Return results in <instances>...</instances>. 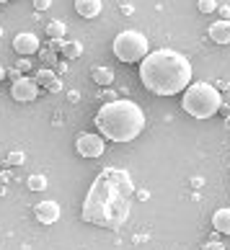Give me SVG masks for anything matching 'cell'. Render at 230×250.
<instances>
[{
	"mask_svg": "<svg viewBox=\"0 0 230 250\" xmlns=\"http://www.w3.org/2000/svg\"><path fill=\"white\" fill-rule=\"evenodd\" d=\"M135 193V183L127 170L106 168L96 175L83 201L80 217L88 225L119 229L130 217V199Z\"/></svg>",
	"mask_w": 230,
	"mask_h": 250,
	"instance_id": "cell-1",
	"label": "cell"
},
{
	"mask_svg": "<svg viewBox=\"0 0 230 250\" xmlns=\"http://www.w3.org/2000/svg\"><path fill=\"white\" fill-rule=\"evenodd\" d=\"M191 62L186 54L176 49H155L140 60V80L155 96H176L184 93L191 83Z\"/></svg>",
	"mask_w": 230,
	"mask_h": 250,
	"instance_id": "cell-2",
	"label": "cell"
},
{
	"mask_svg": "<svg viewBox=\"0 0 230 250\" xmlns=\"http://www.w3.org/2000/svg\"><path fill=\"white\" fill-rule=\"evenodd\" d=\"M93 124L109 142H132L140 137L148 122H145V111L135 101L114 98L98 108Z\"/></svg>",
	"mask_w": 230,
	"mask_h": 250,
	"instance_id": "cell-3",
	"label": "cell"
},
{
	"mask_svg": "<svg viewBox=\"0 0 230 250\" xmlns=\"http://www.w3.org/2000/svg\"><path fill=\"white\" fill-rule=\"evenodd\" d=\"M181 108L194 119H209L223 108V96L209 83H189L186 90H184Z\"/></svg>",
	"mask_w": 230,
	"mask_h": 250,
	"instance_id": "cell-4",
	"label": "cell"
},
{
	"mask_svg": "<svg viewBox=\"0 0 230 250\" xmlns=\"http://www.w3.org/2000/svg\"><path fill=\"white\" fill-rule=\"evenodd\" d=\"M150 49V42L142 31H135V29H127V31H119L112 42V52L119 62H140Z\"/></svg>",
	"mask_w": 230,
	"mask_h": 250,
	"instance_id": "cell-5",
	"label": "cell"
},
{
	"mask_svg": "<svg viewBox=\"0 0 230 250\" xmlns=\"http://www.w3.org/2000/svg\"><path fill=\"white\" fill-rule=\"evenodd\" d=\"M11 96H13V101H18V104H31V101L39 98V83H36L34 78L21 75L11 85Z\"/></svg>",
	"mask_w": 230,
	"mask_h": 250,
	"instance_id": "cell-6",
	"label": "cell"
},
{
	"mask_svg": "<svg viewBox=\"0 0 230 250\" xmlns=\"http://www.w3.org/2000/svg\"><path fill=\"white\" fill-rule=\"evenodd\" d=\"M75 150L80 157H101L106 150V140L101 134H78Z\"/></svg>",
	"mask_w": 230,
	"mask_h": 250,
	"instance_id": "cell-7",
	"label": "cell"
},
{
	"mask_svg": "<svg viewBox=\"0 0 230 250\" xmlns=\"http://www.w3.org/2000/svg\"><path fill=\"white\" fill-rule=\"evenodd\" d=\"M13 49L21 54V57H31V54H36L42 47H39V39H36V34L21 31V34L13 36Z\"/></svg>",
	"mask_w": 230,
	"mask_h": 250,
	"instance_id": "cell-8",
	"label": "cell"
},
{
	"mask_svg": "<svg viewBox=\"0 0 230 250\" xmlns=\"http://www.w3.org/2000/svg\"><path fill=\"white\" fill-rule=\"evenodd\" d=\"M34 217L42 222V225H54L60 217H62V209L57 201H39L34 207Z\"/></svg>",
	"mask_w": 230,
	"mask_h": 250,
	"instance_id": "cell-9",
	"label": "cell"
},
{
	"mask_svg": "<svg viewBox=\"0 0 230 250\" xmlns=\"http://www.w3.org/2000/svg\"><path fill=\"white\" fill-rule=\"evenodd\" d=\"M209 39H212L215 44H230V21L228 18H223V21H215L212 26H209Z\"/></svg>",
	"mask_w": 230,
	"mask_h": 250,
	"instance_id": "cell-10",
	"label": "cell"
},
{
	"mask_svg": "<svg viewBox=\"0 0 230 250\" xmlns=\"http://www.w3.org/2000/svg\"><path fill=\"white\" fill-rule=\"evenodd\" d=\"M101 8H104L101 0H75V13L83 18H96L101 13Z\"/></svg>",
	"mask_w": 230,
	"mask_h": 250,
	"instance_id": "cell-11",
	"label": "cell"
},
{
	"mask_svg": "<svg viewBox=\"0 0 230 250\" xmlns=\"http://www.w3.org/2000/svg\"><path fill=\"white\" fill-rule=\"evenodd\" d=\"M212 227L217 229L220 235H230V207L215 211L212 214Z\"/></svg>",
	"mask_w": 230,
	"mask_h": 250,
	"instance_id": "cell-12",
	"label": "cell"
},
{
	"mask_svg": "<svg viewBox=\"0 0 230 250\" xmlns=\"http://www.w3.org/2000/svg\"><path fill=\"white\" fill-rule=\"evenodd\" d=\"M91 78H93L96 85L109 88L114 83V70L112 67H93V70H91Z\"/></svg>",
	"mask_w": 230,
	"mask_h": 250,
	"instance_id": "cell-13",
	"label": "cell"
},
{
	"mask_svg": "<svg viewBox=\"0 0 230 250\" xmlns=\"http://www.w3.org/2000/svg\"><path fill=\"white\" fill-rule=\"evenodd\" d=\"M60 52H62V57H68V60H78L80 54H83V44L80 42H65V39H62L60 42Z\"/></svg>",
	"mask_w": 230,
	"mask_h": 250,
	"instance_id": "cell-14",
	"label": "cell"
},
{
	"mask_svg": "<svg viewBox=\"0 0 230 250\" xmlns=\"http://www.w3.org/2000/svg\"><path fill=\"white\" fill-rule=\"evenodd\" d=\"M65 34H68L65 21H49L47 23V36L49 39H65Z\"/></svg>",
	"mask_w": 230,
	"mask_h": 250,
	"instance_id": "cell-15",
	"label": "cell"
},
{
	"mask_svg": "<svg viewBox=\"0 0 230 250\" xmlns=\"http://www.w3.org/2000/svg\"><path fill=\"white\" fill-rule=\"evenodd\" d=\"M34 80H36V83H39V85H42V88H49V85H52V83H54V80H57V75H54V72H52V70H47V67H42L39 72H36V78H34Z\"/></svg>",
	"mask_w": 230,
	"mask_h": 250,
	"instance_id": "cell-16",
	"label": "cell"
},
{
	"mask_svg": "<svg viewBox=\"0 0 230 250\" xmlns=\"http://www.w3.org/2000/svg\"><path fill=\"white\" fill-rule=\"evenodd\" d=\"M26 186H29V191H44L47 188V178H44V175H29Z\"/></svg>",
	"mask_w": 230,
	"mask_h": 250,
	"instance_id": "cell-17",
	"label": "cell"
},
{
	"mask_svg": "<svg viewBox=\"0 0 230 250\" xmlns=\"http://www.w3.org/2000/svg\"><path fill=\"white\" fill-rule=\"evenodd\" d=\"M197 8H199V13H215L217 11V3H215V0H199Z\"/></svg>",
	"mask_w": 230,
	"mask_h": 250,
	"instance_id": "cell-18",
	"label": "cell"
},
{
	"mask_svg": "<svg viewBox=\"0 0 230 250\" xmlns=\"http://www.w3.org/2000/svg\"><path fill=\"white\" fill-rule=\"evenodd\" d=\"M23 160H26L23 152H11L5 157V165H13V168H16V165H23Z\"/></svg>",
	"mask_w": 230,
	"mask_h": 250,
	"instance_id": "cell-19",
	"label": "cell"
},
{
	"mask_svg": "<svg viewBox=\"0 0 230 250\" xmlns=\"http://www.w3.org/2000/svg\"><path fill=\"white\" fill-rule=\"evenodd\" d=\"M16 67H18V70H21V72H29V70L34 67V62H31L29 57H21V60H18V62H16Z\"/></svg>",
	"mask_w": 230,
	"mask_h": 250,
	"instance_id": "cell-20",
	"label": "cell"
},
{
	"mask_svg": "<svg viewBox=\"0 0 230 250\" xmlns=\"http://www.w3.org/2000/svg\"><path fill=\"white\" fill-rule=\"evenodd\" d=\"M49 5H52V0H34V8H36V11H47Z\"/></svg>",
	"mask_w": 230,
	"mask_h": 250,
	"instance_id": "cell-21",
	"label": "cell"
},
{
	"mask_svg": "<svg viewBox=\"0 0 230 250\" xmlns=\"http://www.w3.org/2000/svg\"><path fill=\"white\" fill-rule=\"evenodd\" d=\"M47 90H49V93H60V90H62V80L57 78V80H54V83H52V85H49Z\"/></svg>",
	"mask_w": 230,
	"mask_h": 250,
	"instance_id": "cell-22",
	"label": "cell"
},
{
	"mask_svg": "<svg viewBox=\"0 0 230 250\" xmlns=\"http://www.w3.org/2000/svg\"><path fill=\"white\" fill-rule=\"evenodd\" d=\"M42 52V60H47V62H54V52H47V49H39Z\"/></svg>",
	"mask_w": 230,
	"mask_h": 250,
	"instance_id": "cell-23",
	"label": "cell"
},
{
	"mask_svg": "<svg viewBox=\"0 0 230 250\" xmlns=\"http://www.w3.org/2000/svg\"><path fill=\"white\" fill-rule=\"evenodd\" d=\"M217 11L223 18H230V5H217Z\"/></svg>",
	"mask_w": 230,
	"mask_h": 250,
	"instance_id": "cell-24",
	"label": "cell"
},
{
	"mask_svg": "<svg viewBox=\"0 0 230 250\" xmlns=\"http://www.w3.org/2000/svg\"><path fill=\"white\" fill-rule=\"evenodd\" d=\"M5 75H8V78H11V80L16 83L18 78H21V70H18V67H16V70H11V72H5Z\"/></svg>",
	"mask_w": 230,
	"mask_h": 250,
	"instance_id": "cell-25",
	"label": "cell"
},
{
	"mask_svg": "<svg viewBox=\"0 0 230 250\" xmlns=\"http://www.w3.org/2000/svg\"><path fill=\"white\" fill-rule=\"evenodd\" d=\"M205 250H225L223 245H220V243H207V248Z\"/></svg>",
	"mask_w": 230,
	"mask_h": 250,
	"instance_id": "cell-26",
	"label": "cell"
},
{
	"mask_svg": "<svg viewBox=\"0 0 230 250\" xmlns=\"http://www.w3.org/2000/svg\"><path fill=\"white\" fill-rule=\"evenodd\" d=\"M5 183H8V173H0V191H3Z\"/></svg>",
	"mask_w": 230,
	"mask_h": 250,
	"instance_id": "cell-27",
	"label": "cell"
},
{
	"mask_svg": "<svg viewBox=\"0 0 230 250\" xmlns=\"http://www.w3.org/2000/svg\"><path fill=\"white\" fill-rule=\"evenodd\" d=\"M3 78H5V70H3V67H0V80H3Z\"/></svg>",
	"mask_w": 230,
	"mask_h": 250,
	"instance_id": "cell-28",
	"label": "cell"
},
{
	"mask_svg": "<svg viewBox=\"0 0 230 250\" xmlns=\"http://www.w3.org/2000/svg\"><path fill=\"white\" fill-rule=\"evenodd\" d=\"M0 3H8V0H0Z\"/></svg>",
	"mask_w": 230,
	"mask_h": 250,
	"instance_id": "cell-29",
	"label": "cell"
}]
</instances>
